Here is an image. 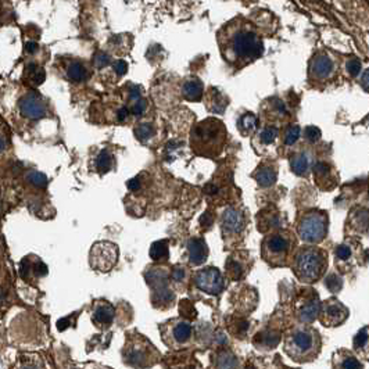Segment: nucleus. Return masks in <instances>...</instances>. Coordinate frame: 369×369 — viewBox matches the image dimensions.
I'll list each match as a JSON object with an SVG mask.
<instances>
[{
    "instance_id": "nucleus-1",
    "label": "nucleus",
    "mask_w": 369,
    "mask_h": 369,
    "mask_svg": "<svg viewBox=\"0 0 369 369\" xmlns=\"http://www.w3.org/2000/svg\"><path fill=\"white\" fill-rule=\"evenodd\" d=\"M218 39L223 59L235 67L247 66L264 51L261 38L247 21H231L219 32Z\"/></svg>"
},
{
    "instance_id": "nucleus-2",
    "label": "nucleus",
    "mask_w": 369,
    "mask_h": 369,
    "mask_svg": "<svg viewBox=\"0 0 369 369\" xmlns=\"http://www.w3.org/2000/svg\"><path fill=\"white\" fill-rule=\"evenodd\" d=\"M226 127L218 118L197 122L190 133V146L198 156L217 157L226 143Z\"/></svg>"
},
{
    "instance_id": "nucleus-3",
    "label": "nucleus",
    "mask_w": 369,
    "mask_h": 369,
    "mask_svg": "<svg viewBox=\"0 0 369 369\" xmlns=\"http://www.w3.org/2000/svg\"><path fill=\"white\" fill-rule=\"evenodd\" d=\"M285 350L289 357L298 362L314 359L321 350V336L308 325L296 326L285 339Z\"/></svg>"
},
{
    "instance_id": "nucleus-4",
    "label": "nucleus",
    "mask_w": 369,
    "mask_h": 369,
    "mask_svg": "<svg viewBox=\"0 0 369 369\" xmlns=\"http://www.w3.org/2000/svg\"><path fill=\"white\" fill-rule=\"evenodd\" d=\"M293 271L298 280L304 283H313L317 282L326 271L328 267V254L322 248L305 247L298 248L292 260Z\"/></svg>"
},
{
    "instance_id": "nucleus-5",
    "label": "nucleus",
    "mask_w": 369,
    "mask_h": 369,
    "mask_svg": "<svg viewBox=\"0 0 369 369\" xmlns=\"http://www.w3.org/2000/svg\"><path fill=\"white\" fill-rule=\"evenodd\" d=\"M293 233L289 231H275L265 236L261 246L263 258L272 267H285L288 265L289 258L293 250Z\"/></svg>"
},
{
    "instance_id": "nucleus-6",
    "label": "nucleus",
    "mask_w": 369,
    "mask_h": 369,
    "mask_svg": "<svg viewBox=\"0 0 369 369\" xmlns=\"http://www.w3.org/2000/svg\"><path fill=\"white\" fill-rule=\"evenodd\" d=\"M297 233L303 242L317 244L326 238L328 233V214L319 210H311L300 218Z\"/></svg>"
},
{
    "instance_id": "nucleus-7",
    "label": "nucleus",
    "mask_w": 369,
    "mask_h": 369,
    "mask_svg": "<svg viewBox=\"0 0 369 369\" xmlns=\"http://www.w3.org/2000/svg\"><path fill=\"white\" fill-rule=\"evenodd\" d=\"M246 228V217L242 210L236 207H228L223 210L221 215V229H222L223 240L231 244L240 238Z\"/></svg>"
},
{
    "instance_id": "nucleus-8",
    "label": "nucleus",
    "mask_w": 369,
    "mask_h": 369,
    "mask_svg": "<svg viewBox=\"0 0 369 369\" xmlns=\"http://www.w3.org/2000/svg\"><path fill=\"white\" fill-rule=\"evenodd\" d=\"M157 357L158 354L156 350L145 339H135L132 342V346H127L125 349V358L128 364L136 368H145L152 365L153 362H156Z\"/></svg>"
},
{
    "instance_id": "nucleus-9",
    "label": "nucleus",
    "mask_w": 369,
    "mask_h": 369,
    "mask_svg": "<svg viewBox=\"0 0 369 369\" xmlns=\"http://www.w3.org/2000/svg\"><path fill=\"white\" fill-rule=\"evenodd\" d=\"M319 321L325 326H340L346 319L349 318V309L337 298H329L321 304L318 314Z\"/></svg>"
},
{
    "instance_id": "nucleus-10",
    "label": "nucleus",
    "mask_w": 369,
    "mask_h": 369,
    "mask_svg": "<svg viewBox=\"0 0 369 369\" xmlns=\"http://www.w3.org/2000/svg\"><path fill=\"white\" fill-rule=\"evenodd\" d=\"M194 283L204 293L215 294V296L222 293L223 289L226 286L222 273L219 272V269L214 268V267H208V268L198 271L194 275Z\"/></svg>"
},
{
    "instance_id": "nucleus-11",
    "label": "nucleus",
    "mask_w": 369,
    "mask_h": 369,
    "mask_svg": "<svg viewBox=\"0 0 369 369\" xmlns=\"http://www.w3.org/2000/svg\"><path fill=\"white\" fill-rule=\"evenodd\" d=\"M117 257H118V250L116 244L107 242L97 243L92 248L91 264L93 268L108 271L117 263Z\"/></svg>"
},
{
    "instance_id": "nucleus-12",
    "label": "nucleus",
    "mask_w": 369,
    "mask_h": 369,
    "mask_svg": "<svg viewBox=\"0 0 369 369\" xmlns=\"http://www.w3.org/2000/svg\"><path fill=\"white\" fill-rule=\"evenodd\" d=\"M311 293L304 296L303 301L298 305L297 308V317L298 319L304 322V324H313L315 319L318 318L319 308H321V303H319L318 294L309 290Z\"/></svg>"
},
{
    "instance_id": "nucleus-13",
    "label": "nucleus",
    "mask_w": 369,
    "mask_h": 369,
    "mask_svg": "<svg viewBox=\"0 0 369 369\" xmlns=\"http://www.w3.org/2000/svg\"><path fill=\"white\" fill-rule=\"evenodd\" d=\"M21 114L30 120H39L46 114V106L42 97L36 93H30L20 100Z\"/></svg>"
},
{
    "instance_id": "nucleus-14",
    "label": "nucleus",
    "mask_w": 369,
    "mask_h": 369,
    "mask_svg": "<svg viewBox=\"0 0 369 369\" xmlns=\"http://www.w3.org/2000/svg\"><path fill=\"white\" fill-rule=\"evenodd\" d=\"M334 71V64L328 54H317L309 63V75L315 81H324L332 75Z\"/></svg>"
},
{
    "instance_id": "nucleus-15",
    "label": "nucleus",
    "mask_w": 369,
    "mask_h": 369,
    "mask_svg": "<svg viewBox=\"0 0 369 369\" xmlns=\"http://www.w3.org/2000/svg\"><path fill=\"white\" fill-rule=\"evenodd\" d=\"M282 226V215L275 207H267L257 215V229L260 232H275Z\"/></svg>"
},
{
    "instance_id": "nucleus-16",
    "label": "nucleus",
    "mask_w": 369,
    "mask_h": 369,
    "mask_svg": "<svg viewBox=\"0 0 369 369\" xmlns=\"http://www.w3.org/2000/svg\"><path fill=\"white\" fill-rule=\"evenodd\" d=\"M313 172L314 178H315V182H317V185L321 189L330 190V189H333L336 186L337 179H336V175H334L333 168L330 167L329 164H326L324 161L317 162L313 167Z\"/></svg>"
},
{
    "instance_id": "nucleus-17",
    "label": "nucleus",
    "mask_w": 369,
    "mask_h": 369,
    "mask_svg": "<svg viewBox=\"0 0 369 369\" xmlns=\"http://www.w3.org/2000/svg\"><path fill=\"white\" fill-rule=\"evenodd\" d=\"M247 253H235L226 260L225 271L226 276L232 280H240L247 272Z\"/></svg>"
},
{
    "instance_id": "nucleus-18",
    "label": "nucleus",
    "mask_w": 369,
    "mask_h": 369,
    "mask_svg": "<svg viewBox=\"0 0 369 369\" xmlns=\"http://www.w3.org/2000/svg\"><path fill=\"white\" fill-rule=\"evenodd\" d=\"M347 225L355 233L369 232V210L365 207H355L350 211Z\"/></svg>"
},
{
    "instance_id": "nucleus-19",
    "label": "nucleus",
    "mask_w": 369,
    "mask_h": 369,
    "mask_svg": "<svg viewBox=\"0 0 369 369\" xmlns=\"http://www.w3.org/2000/svg\"><path fill=\"white\" fill-rule=\"evenodd\" d=\"M192 333V325L187 324L185 321H177V322H174V325H171V328L168 330V334H169L168 337L172 344L183 346L190 340Z\"/></svg>"
},
{
    "instance_id": "nucleus-20",
    "label": "nucleus",
    "mask_w": 369,
    "mask_h": 369,
    "mask_svg": "<svg viewBox=\"0 0 369 369\" xmlns=\"http://www.w3.org/2000/svg\"><path fill=\"white\" fill-rule=\"evenodd\" d=\"M187 254L192 265H202L208 257V247L200 238H193L187 242Z\"/></svg>"
},
{
    "instance_id": "nucleus-21",
    "label": "nucleus",
    "mask_w": 369,
    "mask_h": 369,
    "mask_svg": "<svg viewBox=\"0 0 369 369\" xmlns=\"http://www.w3.org/2000/svg\"><path fill=\"white\" fill-rule=\"evenodd\" d=\"M206 104H207V108L210 111L217 112V114H222L225 111V108L228 107V99L219 89L211 88L207 92Z\"/></svg>"
},
{
    "instance_id": "nucleus-22",
    "label": "nucleus",
    "mask_w": 369,
    "mask_h": 369,
    "mask_svg": "<svg viewBox=\"0 0 369 369\" xmlns=\"http://www.w3.org/2000/svg\"><path fill=\"white\" fill-rule=\"evenodd\" d=\"M333 369H364L362 364L350 351L340 350L333 357Z\"/></svg>"
},
{
    "instance_id": "nucleus-23",
    "label": "nucleus",
    "mask_w": 369,
    "mask_h": 369,
    "mask_svg": "<svg viewBox=\"0 0 369 369\" xmlns=\"http://www.w3.org/2000/svg\"><path fill=\"white\" fill-rule=\"evenodd\" d=\"M279 342H280V333L272 329L263 330L254 337V344L257 346V349L260 347V349L272 350L278 346Z\"/></svg>"
},
{
    "instance_id": "nucleus-24",
    "label": "nucleus",
    "mask_w": 369,
    "mask_h": 369,
    "mask_svg": "<svg viewBox=\"0 0 369 369\" xmlns=\"http://www.w3.org/2000/svg\"><path fill=\"white\" fill-rule=\"evenodd\" d=\"M276 177H278L276 169L272 165H267V164H263L261 167L257 168V171L254 174L256 181L261 187L272 186L276 182Z\"/></svg>"
},
{
    "instance_id": "nucleus-25",
    "label": "nucleus",
    "mask_w": 369,
    "mask_h": 369,
    "mask_svg": "<svg viewBox=\"0 0 369 369\" xmlns=\"http://www.w3.org/2000/svg\"><path fill=\"white\" fill-rule=\"evenodd\" d=\"M182 93L183 97L187 99L190 101H198L203 97V93H204V88H203V83L200 79L197 78H192L183 83L182 88Z\"/></svg>"
},
{
    "instance_id": "nucleus-26",
    "label": "nucleus",
    "mask_w": 369,
    "mask_h": 369,
    "mask_svg": "<svg viewBox=\"0 0 369 369\" xmlns=\"http://www.w3.org/2000/svg\"><path fill=\"white\" fill-rule=\"evenodd\" d=\"M354 350L361 358L369 359V326H365L355 334Z\"/></svg>"
},
{
    "instance_id": "nucleus-27",
    "label": "nucleus",
    "mask_w": 369,
    "mask_h": 369,
    "mask_svg": "<svg viewBox=\"0 0 369 369\" xmlns=\"http://www.w3.org/2000/svg\"><path fill=\"white\" fill-rule=\"evenodd\" d=\"M354 250L350 243H342L334 250V257L339 267H347L354 263Z\"/></svg>"
},
{
    "instance_id": "nucleus-28",
    "label": "nucleus",
    "mask_w": 369,
    "mask_h": 369,
    "mask_svg": "<svg viewBox=\"0 0 369 369\" xmlns=\"http://www.w3.org/2000/svg\"><path fill=\"white\" fill-rule=\"evenodd\" d=\"M215 368L217 369H238L239 359L229 350H221L215 357Z\"/></svg>"
},
{
    "instance_id": "nucleus-29",
    "label": "nucleus",
    "mask_w": 369,
    "mask_h": 369,
    "mask_svg": "<svg viewBox=\"0 0 369 369\" xmlns=\"http://www.w3.org/2000/svg\"><path fill=\"white\" fill-rule=\"evenodd\" d=\"M238 127L239 131L242 132L243 135H251L253 132L257 131L258 118L254 116L253 112H246L239 118Z\"/></svg>"
},
{
    "instance_id": "nucleus-30",
    "label": "nucleus",
    "mask_w": 369,
    "mask_h": 369,
    "mask_svg": "<svg viewBox=\"0 0 369 369\" xmlns=\"http://www.w3.org/2000/svg\"><path fill=\"white\" fill-rule=\"evenodd\" d=\"M290 167L296 175H305L309 169L308 157L304 153H296L290 158Z\"/></svg>"
},
{
    "instance_id": "nucleus-31",
    "label": "nucleus",
    "mask_w": 369,
    "mask_h": 369,
    "mask_svg": "<svg viewBox=\"0 0 369 369\" xmlns=\"http://www.w3.org/2000/svg\"><path fill=\"white\" fill-rule=\"evenodd\" d=\"M26 81H30L31 85H41L42 82L45 81V70L42 67L36 66V64H28L24 72Z\"/></svg>"
},
{
    "instance_id": "nucleus-32",
    "label": "nucleus",
    "mask_w": 369,
    "mask_h": 369,
    "mask_svg": "<svg viewBox=\"0 0 369 369\" xmlns=\"http://www.w3.org/2000/svg\"><path fill=\"white\" fill-rule=\"evenodd\" d=\"M88 76V71L83 64L78 61H72L67 66V78L72 82H81Z\"/></svg>"
},
{
    "instance_id": "nucleus-33",
    "label": "nucleus",
    "mask_w": 369,
    "mask_h": 369,
    "mask_svg": "<svg viewBox=\"0 0 369 369\" xmlns=\"http://www.w3.org/2000/svg\"><path fill=\"white\" fill-rule=\"evenodd\" d=\"M93 318L99 324H110L112 318H114V309L108 304H101V305L97 307L96 311H95Z\"/></svg>"
},
{
    "instance_id": "nucleus-34",
    "label": "nucleus",
    "mask_w": 369,
    "mask_h": 369,
    "mask_svg": "<svg viewBox=\"0 0 369 369\" xmlns=\"http://www.w3.org/2000/svg\"><path fill=\"white\" fill-rule=\"evenodd\" d=\"M168 242L167 240H158V242L153 243L152 248H150V257L156 261L160 260H167L168 258Z\"/></svg>"
},
{
    "instance_id": "nucleus-35",
    "label": "nucleus",
    "mask_w": 369,
    "mask_h": 369,
    "mask_svg": "<svg viewBox=\"0 0 369 369\" xmlns=\"http://www.w3.org/2000/svg\"><path fill=\"white\" fill-rule=\"evenodd\" d=\"M324 283L330 293H337L343 288V278L337 272H330L326 275Z\"/></svg>"
},
{
    "instance_id": "nucleus-36",
    "label": "nucleus",
    "mask_w": 369,
    "mask_h": 369,
    "mask_svg": "<svg viewBox=\"0 0 369 369\" xmlns=\"http://www.w3.org/2000/svg\"><path fill=\"white\" fill-rule=\"evenodd\" d=\"M268 111L269 116H275L276 118H283V117L288 116V108L285 106V103L280 99H276L273 97L268 101Z\"/></svg>"
},
{
    "instance_id": "nucleus-37",
    "label": "nucleus",
    "mask_w": 369,
    "mask_h": 369,
    "mask_svg": "<svg viewBox=\"0 0 369 369\" xmlns=\"http://www.w3.org/2000/svg\"><path fill=\"white\" fill-rule=\"evenodd\" d=\"M111 165H112L111 153L108 152V150H103V152L99 154V157H97V160H96L97 171H100V172L110 171Z\"/></svg>"
},
{
    "instance_id": "nucleus-38",
    "label": "nucleus",
    "mask_w": 369,
    "mask_h": 369,
    "mask_svg": "<svg viewBox=\"0 0 369 369\" xmlns=\"http://www.w3.org/2000/svg\"><path fill=\"white\" fill-rule=\"evenodd\" d=\"M153 133H154V128H153L152 124H140L139 127H136L135 129V136L137 137V140H140V142H146L149 140L150 137L153 136Z\"/></svg>"
},
{
    "instance_id": "nucleus-39",
    "label": "nucleus",
    "mask_w": 369,
    "mask_h": 369,
    "mask_svg": "<svg viewBox=\"0 0 369 369\" xmlns=\"http://www.w3.org/2000/svg\"><path fill=\"white\" fill-rule=\"evenodd\" d=\"M276 137H278V129L275 127L264 128L260 133V140L263 145H271V143L275 142Z\"/></svg>"
},
{
    "instance_id": "nucleus-40",
    "label": "nucleus",
    "mask_w": 369,
    "mask_h": 369,
    "mask_svg": "<svg viewBox=\"0 0 369 369\" xmlns=\"http://www.w3.org/2000/svg\"><path fill=\"white\" fill-rule=\"evenodd\" d=\"M300 135H301V129L297 127V125H292V127H289L285 132V145H294V143L297 142L298 139H300Z\"/></svg>"
},
{
    "instance_id": "nucleus-41",
    "label": "nucleus",
    "mask_w": 369,
    "mask_h": 369,
    "mask_svg": "<svg viewBox=\"0 0 369 369\" xmlns=\"http://www.w3.org/2000/svg\"><path fill=\"white\" fill-rule=\"evenodd\" d=\"M28 181L36 187H45L46 183H47V178H46L42 172L31 171L30 174H28Z\"/></svg>"
},
{
    "instance_id": "nucleus-42",
    "label": "nucleus",
    "mask_w": 369,
    "mask_h": 369,
    "mask_svg": "<svg viewBox=\"0 0 369 369\" xmlns=\"http://www.w3.org/2000/svg\"><path fill=\"white\" fill-rule=\"evenodd\" d=\"M179 313L182 314L183 317H186V318H194L196 317V309L192 305L190 301H182L181 305H179Z\"/></svg>"
},
{
    "instance_id": "nucleus-43",
    "label": "nucleus",
    "mask_w": 369,
    "mask_h": 369,
    "mask_svg": "<svg viewBox=\"0 0 369 369\" xmlns=\"http://www.w3.org/2000/svg\"><path fill=\"white\" fill-rule=\"evenodd\" d=\"M304 135H305V139L311 143L318 142L321 139V131L317 127H307L304 131Z\"/></svg>"
},
{
    "instance_id": "nucleus-44",
    "label": "nucleus",
    "mask_w": 369,
    "mask_h": 369,
    "mask_svg": "<svg viewBox=\"0 0 369 369\" xmlns=\"http://www.w3.org/2000/svg\"><path fill=\"white\" fill-rule=\"evenodd\" d=\"M110 56L106 54V53H103V51H99L95 54V59H93V63H95V66L99 67V68H103V67H107L110 64Z\"/></svg>"
},
{
    "instance_id": "nucleus-45",
    "label": "nucleus",
    "mask_w": 369,
    "mask_h": 369,
    "mask_svg": "<svg viewBox=\"0 0 369 369\" xmlns=\"http://www.w3.org/2000/svg\"><path fill=\"white\" fill-rule=\"evenodd\" d=\"M146 108H147V100L140 97L139 100H136L133 103V106H132L131 108V112L132 114H135V116H140V114H143V112L146 111Z\"/></svg>"
},
{
    "instance_id": "nucleus-46",
    "label": "nucleus",
    "mask_w": 369,
    "mask_h": 369,
    "mask_svg": "<svg viewBox=\"0 0 369 369\" xmlns=\"http://www.w3.org/2000/svg\"><path fill=\"white\" fill-rule=\"evenodd\" d=\"M347 71L351 76H358L361 72V63L357 59H351L347 61Z\"/></svg>"
},
{
    "instance_id": "nucleus-47",
    "label": "nucleus",
    "mask_w": 369,
    "mask_h": 369,
    "mask_svg": "<svg viewBox=\"0 0 369 369\" xmlns=\"http://www.w3.org/2000/svg\"><path fill=\"white\" fill-rule=\"evenodd\" d=\"M171 276L175 282H182V280H185V278H186V271H185V268H182V267H175L174 271H172Z\"/></svg>"
},
{
    "instance_id": "nucleus-48",
    "label": "nucleus",
    "mask_w": 369,
    "mask_h": 369,
    "mask_svg": "<svg viewBox=\"0 0 369 369\" xmlns=\"http://www.w3.org/2000/svg\"><path fill=\"white\" fill-rule=\"evenodd\" d=\"M112 68H114V71H116L120 76L125 75V74H127V71H128V64L124 60H118V61H116V63H114Z\"/></svg>"
},
{
    "instance_id": "nucleus-49",
    "label": "nucleus",
    "mask_w": 369,
    "mask_h": 369,
    "mask_svg": "<svg viewBox=\"0 0 369 369\" xmlns=\"http://www.w3.org/2000/svg\"><path fill=\"white\" fill-rule=\"evenodd\" d=\"M200 222H202V225L204 228L211 226V225H213V222H214L213 214L210 213V211H207L206 214H203V217H202V219H200Z\"/></svg>"
},
{
    "instance_id": "nucleus-50",
    "label": "nucleus",
    "mask_w": 369,
    "mask_h": 369,
    "mask_svg": "<svg viewBox=\"0 0 369 369\" xmlns=\"http://www.w3.org/2000/svg\"><path fill=\"white\" fill-rule=\"evenodd\" d=\"M142 97V91H140V88H137V86H133L131 88V91H129V99L132 100H139Z\"/></svg>"
},
{
    "instance_id": "nucleus-51",
    "label": "nucleus",
    "mask_w": 369,
    "mask_h": 369,
    "mask_svg": "<svg viewBox=\"0 0 369 369\" xmlns=\"http://www.w3.org/2000/svg\"><path fill=\"white\" fill-rule=\"evenodd\" d=\"M128 117H129V110L125 107H122L117 111V121H125Z\"/></svg>"
},
{
    "instance_id": "nucleus-52",
    "label": "nucleus",
    "mask_w": 369,
    "mask_h": 369,
    "mask_svg": "<svg viewBox=\"0 0 369 369\" xmlns=\"http://www.w3.org/2000/svg\"><path fill=\"white\" fill-rule=\"evenodd\" d=\"M38 43L36 42H28L25 45V51L28 53V54H34V53H36L38 51Z\"/></svg>"
},
{
    "instance_id": "nucleus-53",
    "label": "nucleus",
    "mask_w": 369,
    "mask_h": 369,
    "mask_svg": "<svg viewBox=\"0 0 369 369\" xmlns=\"http://www.w3.org/2000/svg\"><path fill=\"white\" fill-rule=\"evenodd\" d=\"M361 85H362V88H364L365 91L369 92V70H366V71L364 72L362 78H361Z\"/></svg>"
},
{
    "instance_id": "nucleus-54",
    "label": "nucleus",
    "mask_w": 369,
    "mask_h": 369,
    "mask_svg": "<svg viewBox=\"0 0 369 369\" xmlns=\"http://www.w3.org/2000/svg\"><path fill=\"white\" fill-rule=\"evenodd\" d=\"M128 187H129L131 190H137V189L140 187V181H139L137 178H133V179H131V181L128 182Z\"/></svg>"
},
{
    "instance_id": "nucleus-55",
    "label": "nucleus",
    "mask_w": 369,
    "mask_h": 369,
    "mask_svg": "<svg viewBox=\"0 0 369 369\" xmlns=\"http://www.w3.org/2000/svg\"><path fill=\"white\" fill-rule=\"evenodd\" d=\"M6 145H7V143H6V139L3 136H2V135H0V153H2V152H3V150H5V149H6Z\"/></svg>"
},
{
    "instance_id": "nucleus-56",
    "label": "nucleus",
    "mask_w": 369,
    "mask_h": 369,
    "mask_svg": "<svg viewBox=\"0 0 369 369\" xmlns=\"http://www.w3.org/2000/svg\"><path fill=\"white\" fill-rule=\"evenodd\" d=\"M22 369H36V368H34V366H25V368Z\"/></svg>"
},
{
    "instance_id": "nucleus-57",
    "label": "nucleus",
    "mask_w": 369,
    "mask_h": 369,
    "mask_svg": "<svg viewBox=\"0 0 369 369\" xmlns=\"http://www.w3.org/2000/svg\"><path fill=\"white\" fill-rule=\"evenodd\" d=\"M368 2H369V0H368Z\"/></svg>"
}]
</instances>
